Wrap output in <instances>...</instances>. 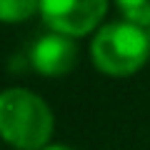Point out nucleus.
I'll return each instance as SVG.
<instances>
[{
  "label": "nucleus",
  "mask_w": 150,
  "mask_h": 150,
  "mask_svg": "<svg viewBox=\"0 0 150 150\" xmlns=\"http://www.w3.org/2000/svg\"><path fill=\"white\" fill-rule=\"evenodd\" d=\"M43 150H73L70 145H63V143H50V145H45Z\"/></svg>",
  "instance_id": "nucleus-7"
},
{
  "label": "nucleus",
  "mask_w": 150,
  "mask_h": 150,
  "mask_svg": "<svg viewBox=\"0 0 150 150\" xmlns=\"http://www.w3.org/2000/svg\"><path fill=\"white\" fill-rule=\"evenodd\" d=\"M78 58H80L78 40L55 35V33H43L28 48V65L43 78H63V75H68L78 65Z\"/></svg>",
  "instance_id": "nucleus-4"
},
{
  "label": "nucleus",
  "mask_w": 150,
  "mask_h": 150,
  "mask_svg": "<svg viewBox=\"0 0 150 150\" xmlns=\"http://www.w3.org/2000/svg\"><path fill=\"white\" fill-rule=\"evenodd\" d=\"M90 63L108 78H130L140 73L150 60L148 30L125 20H108L90 38Z\"/></svg>",
  "instance_id": "nucleus-2"
},
{
  "label": "nucleus",
  "mask_w": 150,
  "mask_h": 150,
  "mask_svg": "<svg viewBox=\"0 0 150 150\" xmlns=\"http://www.w3.org/2000/svg\"><path fill=\"white\" fill-rule=\"evenodd\" d=\"M115 8L120 13V20L143 30L150 28V0H120Z\"/></svg>",
  "instance_id": "nucleus-6"
},
{
  "label": "nucleus",
  "mask_w": 150,
  "mask_h": 150,
  "mask_svg": "<svg viewBox=\"0 0 150 150\" xmlns=\"http://www.w3.org/2000/svg\"><path fill=\"white\" fill-rule=\"evenodd\" d=\"M148 43H150V28H148Z\"/></svg>",
  "instance_id": "nucleus-8"
},
{
  "label": "nucleus",
  "mask_w": 150,
  "mask_h": 150,
  "mask_svg": "<svg viewBox=\"0 0 150 150\" xmlns=\"http://www.w3.org/2000/svg\"><path fill=\"white\" fill-rule=\"evenodd\" d=\"M40 13V3L35 0H0V23L20 25Z\"/></svg>",
  "instance_id": "nucleus-5"
},
{
  "label": "nucleus",
  "mask_w": 150,
  "mask_h": 150,
  "mask_svg": "<svg viewBox=\"0 0 150 150\" xmlns=\"http://www.w3.org/2000/svg\"><path fill=\"white\" fill-rule=\"evenodd\" d=\"M110 13L105 0H40L38 18L43 20L48 33L80 40V38L95 35Z\"/></svg>",
  "instance_id": "nucleus-3"
},
{
  "label": "nucleus",
  "mask_w": 150,
  "mask_h": 150,
  "mask_svg": "<svg viewBox=\"0 0 150 150\" xmlns=\"http://www.w3.org/2000/svg\"><path fill=\"white\" fill-rule=\"evenodd\" d=\"M53 133L55 112L40 93L23 85L0 90V140L10 150H43Z\"/></svg>",
  "instance_id": "nucleus-1"
}]
</instances>
